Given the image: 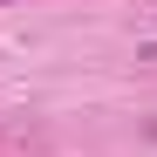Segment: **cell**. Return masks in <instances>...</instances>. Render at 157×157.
<instances>
[{
  "label": "cell",
  "instance_id": "cell-1",
  "mask_svg": "<svg viewBox=\"0 0 157 157\" xmlns=\"http://www.w3.org/2000/svg\"><path fill=\"white\" fill-rule=\"evenodd\" d=\"M137 55H144V62H157V41H144V48H137Z\"/></svg>",
  "mask_w": 157,
  "mask_h": 157
}]
</instances>
